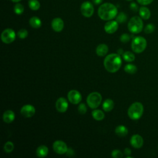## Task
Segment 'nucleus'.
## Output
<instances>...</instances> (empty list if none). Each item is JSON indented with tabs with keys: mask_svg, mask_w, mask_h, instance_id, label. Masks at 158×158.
<instances>
[{
	"mask_svg": "<svg viewBox=\"0 0 158 158\" xmlns=\"http://www.w3.org/2000/svg\"><path fill=\"white\" fill-rule=\"evenodd\" d=\"M117 8L115 5L110 2H106L101 4L98 10L99 17L104 20H110L115 17L117 15Z\"/></svg>",
	"mask_w": 158,
	"mask_h": 158,
	"instance_id": "obj_1",
	"label": "nucleus"
},
{
	"mask_svg": "<svg viewBox=\"0 0 158 158\" xmlns=\"http://www.w3.org/2000/svg\"><path fill=\"white\" fill-rule=\"evenodd\" d=\"M121 65L122 59L118 54H110L106 57L104 60L105 69L110 73H114L118 71Z\"/></svg>",
	"mask_w": 158,
	"mask_h": 158,
	"instance_id": "obj_2",
	"label": "nucleus"
},
{
	"mask_svg": "<svg viewBox=\"0 0 158 158\" xmlns=\"http://www.w3.org/2000/svg\"><path fill=\"white\" fill-rule=\"evenodd\" d=\"M144 107L139 102H133L128 109V115L131 120H138L143 114Z\"/></svg>",
	"mask_w": 158,
	"mask_h": 158,
	"instance_id": "obj_3",
	"label": "nucleus"
},
{
	"mask_svg": "<svg viewBox=\"0 0 158 158\" xmlns=\"http://www.w3.org/2000/svg\"><path fill=\"white\" fill-rule=\"evenodd\" d=\"M129 31L134 34L140 33L143 28V22L141 17L134 16L131 17L128 23Z\"/></svg>",
	"mask_w": 158,
	"mask_h": 158,
	"instance_id": "obj_4",
	"label": "nucleus"
},
{
	"mask_svg": "<svg viewBox=\"0 0 158 158\" xmlns=\"http://www.w3.org/2000/svg\"><path fill=\"white\" fill-rule=\"evenodd\" d=\"M131 46L135 52L141 53L145 50L147 46L146 40L143 36H136L133 39Z\"/></svg>",
	"mask_w": 158,
	"mask_h": 158,
	"instance_id": "obj_5",
	"label": "nucleus"
},
{
	"mask_svg": "<svg viewBox=\"0 0 158 158\" xmlns=\"http://www.w3.org/2000/svg\"><path fill=\"white\" fill-rule=\"evenodd\" d=\"M102 101V96L99 93H91L87 97L86 102L91 109L97 108Z\"/></svg>",
	"mask_w": 158,
	"mask_h": 158,
	"instance_id": "obj_6",
	"label": "nucleus"
},
{
	"mask_svg": "<svg viewBox=\"0 0 158 158\" xmlns=\"http://www.w3.org/2000/svg\"><path fill=\"white\" fill-rule=\"evenodd\" d=\"M1 40L6 44H9L13 42L15 39V33L11 28L5 29L1 33Z\"/></svg>",
	"mask_w": 158,
	"mask_h": 158,
	"instance_id": "obj_7",
	"label": "nucleus"
},
{
	"mask_svg": "<svg viewBox=\"0 0 158 158\" xmlns=\"http://www.w3.org/2000/svg\"><path fill=\"white\" fill-rule=\"evenodd\" d=\"M80 10L84 17H90L94 13L93 5L89 1H85L81 5Z\"/></svg>",
	"mask_w": 158,
	"mask_h": 158,
	"instance_id": "obj_8",
	"label": "nucleus"
},
{
	"mask_svg": "<svg viewBox=\"0 0 158 158\" xmlns=\"http://www.w3.org/2000/svg\"><path fill=\"white\" fill-rule=\"evenodd\" d=\"M52 148L54 152L58 154H64L67 151V144L62 141L57 140L54 142L52 145Z\"/></svg>",
	"mask_w": 158,
	"mask_h": 158,
	"instance_id": "obj_9",
	"label": "nucleus"
},
{
	"mask_svg": "<svg viewBox=\"0 0 158 158\" xmlns=\"http://www.w3.org/2000/svg\"><path fill=\"white\" fill-rule=\"evenodd\" d=\"M69 101L73 104H78L81 100V95L80 93L77 90H71L68 93L67 95Z\"/></svg>",
	"mask_w": 158,
	"mask_h": 158,
	"instance_id": "obj_10",
	"label": "nucleus"
},
{
	"mask_svg": "<svg viewBox=\"0 0 158 158\" xmlns=\"http://www.w3.org/2000/svg\"><path fill=\"white\" fill-rule=\"evenodd\" d=\"M20 113L25 117H31L35 114V108L32 105L27 104L21 108Z\"/></svg>",
	"mask_w": 158,
	"mask_h": 158,
	"instance_id": "obj_11",
	"label": "nucleus"
},
{
	"mask_svg": "<svg viewBox=\"0 0 158 158\" xmlns=\"http://www.w3.org/2000/svg\"><path fill=\"white\" fill-rule=\"evenodd\" d=\"M143 138L139 135H133L130 139V144L135 149H139L143 145Z\"/></svg>",
	"mask_w": 158,
	"mask_h": 158,
	"instance_id": "obj_12",
	"label": "nucleus"
},
{
	"mask_svg": "<svg viewBox=\"0 0 158 158\" xmlns=\"http://www.w3.org/2000/svg\"><path fill=\"white\" fill-rule=\"evenodd\" d=\"M118 27V22L116 20H109L104 25V30L109 34H112L115 32Z\"/></svg>",
	"mask_w": 158,
	"mask_h": 158,
	"instance_id": "obj_13",
	"label": "nucleus"
},
{
	"mask_svg": "<svg viewBox=\"0 0 158 158\" xmlns=\"http://www.w3.org/2000/svg\"><path fill=\"white\" fill-rule=\"evenodd\" d=\"M56 107L58 112H64L68 108V102L64 98H59L56 102Z\"/></svg>",
	"mask_w": 158,
	"mask_h": 158,
	"instance_id": "obj_14",
	"label": "nucleus"
},
{
	"mask_svg": "<svg viewBox=\"0 0 158 158\" xmlns=\"http://www.w3.org/2000/svg\"><path fill=\"white\" fill-rule=\"evenodd\" d=\"M51 27L52 29L56 31V32H60L61 31L64 27V21L62 20V19L59 17H57L54 19L52 20L51 22Z\"/></svg>",
	"mask_w": 158,
	"mask_h": 158,
	"instance_id": "obj_15",
	"label": "nucleus"
},
{
	"mask_svg": "<svg viewBox=\"0 0 158 158\" xmlns=\"http://www.w3.org/2000/svg\"><path fill=\"white\" fill-rule=\"evenodd\" d=\"M3 121L7 123H11L15 118V114L11 110H7L5 111L2 116Z\"/></svg>",
	"mask_w": 158,
	"mask_h": 158,
	"instance_id": "obj_16",
	"label": "nucleus"
},
{
	"mask_svg": "<svg viewBox=\"0 0 158 158\" xmlns=\"http://www.w3.org/2000/svg\"><path fill=\"white\" fill-rule=\"evenodd\" d=\"M138 12H139V16L141 17L142 19H144V20L149 19L151 15L150 10L148 7L144 6L139 7Z\"/></svg>",
	"mask_w": 158,
	"mask_h": 158,
	"instance_id": "obj_17",
	"label": "nucleus"
},
{
	"mask_svg": "<svg viewBox=\"0 0 158 158\" xmlns=\"http://www.w3.org/2000/svg\"><path fill=\"white\" fill-rule=\"evenodd\" d=\"M96 52L98 56H104L108 52V46L105 44H100L97 46Z\"/></svg>",
	"mask_w": 158,
	"mask_h": 158,
	"instance_id": "obj_18",
	"label": "nucleus"
},
{
	"mask_svg": "<svg viewBox=\"0 0 158 158\" xmlns=\"http://www.w3.org/2000/svg\"><path fill=\"white\" fill-rule=\"evenodd\" d=\"M48 154V148L44 145H41L36 149V155L38 157H44Z\"/></svg>",
	"mask_w": 158,
	"mask_h": 158,
	"instance_id": "obj_19",
	"label": "nucleus"
},
{
	"mask_svg": "<svg viewBox=\"0 0 158 158\" xmlns=\"http://www.w3.org/2000/svg\"><path fill=\"white\" fill-rule=\"evenodd\" d=\"M115 132L117 135L120 137H123V136H125L128 134V131L126 127L123 125H118L115 128Z\"/></svg>",
	"mask_w": 158,
	"mask_h": 158,
	"instance_id": "obj_20",
	"label": "nucleus"
},
{
	"mask_svg": "<svg viewBox=\"0 0 158 158\" xmlns=\"http://www.w3.org/2000/svg\"><path fill=\"white\" fill-rule=\"evenodd\" d=\"M114 107V101L110 99H106L103 104H102V108L106 112H109L113 109Z\"/></svg>",
	"mask_w": 158,
	"mask_h": 158,
	"instance_id": "obj_21",
	"label": "nucleus"
},
{
	"mask_svg": "<svg viewBox=\"0 0 158 158\" xmlns=\"http://www.w3.org/2000/svg\"><path fill=\"white\" fill-rule=\"evenodd\" d=\"M29 23L30 26L34 28H38L41 26V20L36 16L32 17L29 20Z\"/></svg>",
	"mask_w": 158,
	"mask_h": 158,
	"instance_id": "obj_22",
	"label": "nucleus"
},
{
	"mask_svg": "<svg viewBox=\"0 0 158 158\" xmlns=\"http://www.w3.org/2000/svg\"><path fill=\"white\" fill-rule=\"evenodd\" d=\"M92 116L96 120H102L105 117L103 112L98 109H95L92 112Z\"/></svg>",
	"mask_w": 158,
	"mask_h": 158,
	"instance_id": "obj_23",
	"label": "nucleus"
},
{
	"mask_svg": "<svg viewBox=\"0 0 158 158\" xmlns=\"http://www.w3.org/2000/svg\"><path fill=\"white\" fill-rule=\"evenodd\" d=\"M124 70L130 74H134L137 71V67L136 65L131 64H127L125 67H124Z\"/></svg>",
	"mask_w": 158,
	"mask_h": 158,
	"instance_id": "obj_24",
	"label": "nucleus"
},
{
	"mask_svg": "<svg viewBox=\"0 0 158 158\" xmlns=\"http://www.w3.org/2000/svg\"><path fill=\"white\" fill-rule=\"evenodd\" d=\"M123 56V59L127 61V62H132L135 60V56L133 54V53H132L130 51H126L124 52L123 54H122Z\"/></svg>",
	"mask_w": 158,
	"mask_h": 158,
	"instance_id": "obj_25",
	"label": "nucleus"
},
{
	"mask_svg": "<svg viewBox=\"0 0 158 158\" xmlns=\"http://www.w3.org/2000/svg\"><path fill=\"white\" fill-rule=\"evenodd\" d=\"M28 6L33 10H37L40 7V3L38 0H30Z\"/></svg>",
	"mask_w": 158,
	"mask_h": 158,
	"instance_id": "obj_26",
	"label": "nucleus"
},
{
	"mask_svg": "<svg viewBox=\"0 0 158 158\" xmlns=\"http://www.w3.org/2000/svg\"><path fill=\"white\" fill-rule=\"evenodd\" d=\"M14 11L17 15H21L24 11V7L20 3H17L14 7Z\"/></svg>",
	"mask_w": 158,
	"mask_h": 158,
	"instance_id": "obj_27",
	"label": "nucleus"
},
{
	"mask_svg": "<svg viewBox=\"0 0 158 158\" xmlns=\"http://www.w3.org/2000/svg\"><path fill=\"white\" fill-rule=\"evenodd\" d=\"M14 148V145L12 142L11 141H7L5 143L4 146V150L7 153L11 152Z\"/></svg>",
	"mask_w": 158,
	"mask_h": 158,
	"instance_id": "obj_28",
	"label": "nucleus"
},
{
	"mask_svg": "<svg viewBox=\"0 0 158 158\" xmlns=\"http://www.w3.org/2000/svg\"><path fill=\"white\" fill-rule=\"evenodd\" d=\"M127 15L124 12H120L116 17V21L118 23H122L125 22L127 21Z\"/></svg>",
	"mask_w": 158,
	"mask_h": 158,
	"instance_id": "obj_29",
	"label": "nucleus"
},
{
	"mask_svg": "<svg viewBox=\"0 0 158 158\" xmlns=\"http://www.w3.org/2000/svg\"><path fill=\"white\" fill-rule=\"evenodd\" d=\"M155 30V25L153 23H148L146 25L144 29V31L146 34L152 33Z\"/></svg>",
	"mask_w": 158,
	"mask_h": 158,
	"instance_id": "obj_30",
	"label": "nucleus"
},
{
	"mask_svg": "<svg viewBox=\"0 0 158 158\" xmlns=\"http://www.w3.org/2000/svg\"><path fill=\"white\" fill-rule=\"evenodd\" d=\"M17 35H18V36L20 38L24 39V38L27 37V36H28V31L25 29H20L17 32Z\"/></svg>",
	"mask_w": 158,
	"mask_h": 158,
	"instance_id": "obj_31",
	"label": "nucleus"
},
{
	"mask_svg": "<svg viewBox=\"0 0 158 158\" xmlns=\"http://www.w3.org/2000/svg\"><path fill=\"white\" fill-rule=\"evenodd\" d=\"M111 156L114 158H121L123 157V153L120 150H114L112 151Z\"/></svg>",
	"mask_w": 158,
	"mask_h": 158,
	"instance_id": "obj_32",
	"label": "nucleus"
},
{
	"mask_svg": "<svg viewBox=\"0 0 158 158\" xmlns=\"http://www.w3.org/2000/svg\"><path fill=\"white\" fill-rule=\"evenodd\" d=\"M78 110L81 114H85L86 111H87V108L86 105L84 103H81L80 104L78 107Z\"/></svg>",
	"mask_w": 158,
	"mask_h": 158,
	"instance_id": "obj_33",
	"label": "nucleus"
},
{
	"mask_svg": "<svg viewBox=\"0 0 158 158\" xmlns=\"http://www.w3.org/2000/svg\"><path fill=\"white\" fill-rule=\"evenodd\" d=\"M131 36L128 33H123L120 36V40L122 43H127L130 41Z\"/></svg>",
	"mask_w": 158,
	"mask_h": 158,
	"instance_id": "obj_34",
	"label": "nucleus"
},
{
	"mask_svg": "<svg viewBox=\"0 0 158 158\" xmlns=\"http://www.w3.org/2000/svg\"><path fill=\"white\" fill-rule=\"evenodd\" d=\"M130 8L133 12H137L139 10V7L136 3L135 2H132L130 4Z\"/></svg>",
	"mask_w": 158,
	"mask_h": 158,
	"instance_id": "obj_35",
	"label": "nucleus"
},
{
	"mask_svg": "<svg viewBox=\"0 0 158 158\" xmlns=\"http://www.w3.org/2000/svg\"><path fill=\"white\" fill-rule=\"evenodd\" d=\"M154 0H136V1L143 5V6H147V5H149L150 4H151L152 2H153Z\"/></svg>",
	"mask_w": 158,
	"mask_h": 158,
	"instance_id": "obj_36",
	"label": "nucleus"
},
{
	"mask_svg": "<svg viewBox=\"0 0 158 158\" xmlns=\"http://www.w3.org/2000/svg\"><path fill=\"white\" fill-rule=\"evenodd\" d=\"M124 154L126 155V156H129L131 154V151L130 148H126L125 149H124Z\"/></svg>",
	"mask_w": 158,
	"mask_h": 158,
	"instance_id": "obj_37",
	"label": "nucleus"
},
{
	"mask_svg": "<svg viewBox=\"0 0 158 158\" xmlns=\"http://www.w3.org/2000/svg\"><path fill=\"white\" fill-rule=\"evenodd\" d=\"M103 0H92V2L96 4V5H98V4H100L102 2Z\"/></svg>",
	"mask_w": 158,
	"mask_h": 158,
	"instance_id": "obj_38",
	"label": "nucleus"
},
{
	"mask_svg": "<svg viewBox=\"0 0 158 158\" xmlns=\"http://www.w3.org/2000/svg\"><path fill=\"white\" fill-rule=\"evenodd\" d=\"M117 52H118V54L120 55V54H123V51H122V49H119L118 51H117Z\"/></svg>",
	"mask_w": 158,
	"mask_h": 158,
	"instance_id": "obj_39",
	"label": "nucleus"
},
{
	"mask_svg": "<svg viewBox=\"0 0 158 158\" xmlns=\"http://www.w3.org/2000/svg\"><path fill=\"white\" fill-rule=\"evenodd\" d=\"M12 2H20V1H22V0H11Z\"/></svg>",
	"mask_w": 158,
	"mask_h": 158,
	"instance_id": "obj_40",
	"label": "nucleus"
},
{
	"mask_svg": "<svg viewBox=\"0 0 158 158\" xmlns=\"http://www.w3.org/2000/svg\"><path fill=\"white\" fill-rule=\"evenodd\" d=\"M127 1H131V0H127Z\"/></svg>",
	"mask_w": 158,
	"mask_h": 158,
	"instance_id": "obj_41",
	"label": "nucleus"
}]
</instances>
